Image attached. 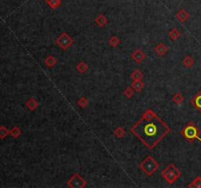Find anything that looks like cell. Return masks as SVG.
Instances as JSON below:
<instances>
[{
    "label": "cell",
    "mask_w": 201,
    "mask_h": 188,
    "mask_svg": "<svg viewBox=\"0 0 201 188\" xmlns=\"http://www.w3.org/2000/svg\"><path fill=\"white\" fill-rule=\"evenodd\" d=\"M130 131L146 148L152 150L171 132V127L152 109H147Z\"/></svg>",
    "instance_id": "cell-1"
},
{
    "label": "cell",
    "mask_w": 201,
    "mask_h": 188,
    "mask_svg": "<svg viewBox=\"0 0 201 188\" xmlns=\"http://www.w3.org/2000/svg\"><path fill=\"white\" fill-rule=\"evenodd\" d=\"M180 134L186 140H189V142H192L194 140H199L201 143V137H200L201 131L198 129V126L192 122H189L180 130Z\"/></svg>",
    "instance_id": "cell-2"
},
{
    "label": "cell",
    "mask_w": 201,
    "mask_h": 188,
    "mask_svg": "<svg viewBox=\"0 0 201 188\" xmlns=\"http://www.w3.org/2000/svg\"><path fill=\"white\" fill-rule=\"evenodd\" d=\"M161 176H162V177L167 181V183L171 185L174 182H176V181L180 177V176H182V172H180L174 164H169L162 171Z\"/></svg>",
    "instance_id": "cell-3"
},
{
    "label": "cell",
    "mask_w": 201,
    "mask_h": 188,
    "mask_svg": "<svg viewBox=\"0 0 201 188\" xmlns=\"http://www.w3.org/2000/svg\"><path fill=\"white\" fill-rule=\"evenodd\" d=\"M139 169L141 170L147 176H152L156 171L159 169V163L152 156H147L144 160L139 164Z\"/></svg>",
    "instance_id": "cell-4"
},
{
    "label": "cell",
    "mask_w": 201,
    "mask_h": 188,
    "mask_svg": "<svg viewBox=\"0 0 201 188\" xmlns=\"http://www.w3.org/2000/svg\"><path fill=\"white\" fill-rule=\"evenodd\" d=\"M55 42L61 49L67 50L74 44V39L67 32H62L61 35L56 38Z\"/></svg>",
    "instance_id": "cell-5"
},
{
    "label": "cell",
    "mask_w": 201,
    "mask_h": 188,
    "mask_svg": "<svg viewBox=\"0 0 201 188\" xmlns=\"http://www.w3.org/2000/svg\"><path fill=\"white\" fill-rule=\"evenodd\" d=\"M67 185L70 188H83L86 185V181L79 173H74L68 180Z\"/></svg>",
    "instance_id": "cell-6"
},
{
    "label": "cell",
    "mask_w": 201,
    "mask_h": 188,
    "mask_svg": "<svg viewBox=\"0 0 201 188\" xmlns=\"http://www.w3.org/2000/svg\"><path fill=\"white\" fill-rule=\"evenodd\" d=\"M190 104L194 109L201 112V90L197 91L190 100Z\"/></svg>",
    "instance_id": "cell-7"
},
{
    "label": "cell",
    "mask_w": 201,
    "mask_h": 188,
    "mask_svg": "<svg viewBox=\"0 0 201 188\" xmlns=\"http://www.w3.org/2000/svg\"><path fill=\"white\" fill-rule=\"evenodd\" d=\"M132 59L133 60V61H136V63H141L143 60L146 58V55H145V53L142 51V50H140V49H136L132 52Z\"/></svg>",
    "instance_id": "cell-8"
},
{
    "label": "cell",
    "mask_w": 201,
    "mask_h": 188,
    "mask_svg": "<svg viewBox=\"0 0 201 188\" xmlns=\"http://www.w3.org/2000/svg\"><path fill=\"white\" fill-rule=\"evenodd\" d=\"M169 51V47L164 43H158L155 47H154V52L156 53L158 56H164L166 55Z\"/></svg>",
    "instance_id": "cell-9"
},
{
    "label": "cell",
    "mask_w": 201,
    "mask_h": 188,
    "mask_svg": "<svg viewBox=\"0 0 201 188\" xmlns=\"http://www.w3.org/2000/svg\"><path fill=\"white\" fill-rule=\"evenodd\" d=\"M176 18L179 20V22L184 23L185 21H187L189 18V14L187 13L184 9H180L177 14H176Z\"/></svg>",
    "instance_id": "cell-10"
},
{
    "label": "cell",
    "mask_w": 201,
    "mask_h": 188,
    "mask_svg": "<svg viewBox=\"0 0 201 188\" xmlns=\"http://www.w3.org/2000/svg\"><path fill=\"white\" fill-rule=\"evenodd\" d=\"M94 23L99 26H104L108 24V20H107L106 16L103 14H99L95 19H94Z\"/></svg>",
    "instance_id": "cell-11"
},
{
    "label": "cell",
    "mask_w": 201,
    "mask_h": 188,
    "mask_svg": "<svg viewBox=\"0 0 201 188\" xmlns=\"http://www.w3.org/2000/svg\"><path fill=\"white\" fill-rule=\"evenodd\" d=\"M131 86L132 87V89L135 90L136 92H139V91H141L142 88L144 87V83L141 79H138V80H133V82H132Z\"/></svg>",
    "instance_id": "cell-12"
},
{
    "label": "cell",
    "mask_w": 201,
    "mask_h": 188,
    "mask_svg": "<svg viewBox=\"0 0 201 188\" xmlns=\"http://www.w3.org/2000/svg\"><path fill=\"white\" fill-rule=\"evenodd\" d=\"M44 64L48 67V68H53L57 64V59L53 55H48L44 60Z\"/></svg>",
    "instance_id": "cell-13"
},
{
    "label": "cell",
    "mask_w": 201,
    "mask_h": 188,
    "mask_svg": "<svg viewBox=\"0 0 201 188\" xmlns=\"http://www.w3.org/2000/svg\"><path fill=\"white\" fill-rule=\"evenodd\" d=\"M26 106L30 111H35L38 107V102L36 101L35 98H31V99L28 100V101H26Z\"/></svg>",
    "instance_id": "cell-14"
},
{
    "label": "cell",
    "mask_w": 201,
    "mask_h": 188,
    "mask_svg": "<svg viewBox=\"0 0 201 188\" xmlns=\"http://www.w3.org/2000/svg\"><path fill=\"white\" fill-rule=\"evenodd\" d=\"M183 65L184 68H191V67L194 65V60L190 55H186L184 59H183Z\"/></svg>",
    "instance_id": "cell-15"
},
{
    "label": "cell",
    "mask_w": 201,
    "mask_h": 188,
    "mask_svg": "<svg viewBox=\"0 0 201 188\" xmlns=\"http://www.w3.org/2000/svg\"><path fill=\"white\" fill-rule=\"evenodd\" d=\"M184 101V97L183 95V93H180V92H177L175 95L173 96V102L177 104V105H180V104H183Z\"/></svg>",
    "instance_id": "cell-16"
},
{
    "label": "cell",
    "mask_w": 201,
    "mask_h": 188,
    "mask_svg": "<svg viewBox=\"0 0 201 188\" xmlns=\"http://www.w3.org/2000/svg\"><path fill=\"white\" fill-rule=\"evenodd\" d=\"M45 3L53 10L59 8L61 6V0H45Z\"/></svg>",
    "instance_id": "cell-17"
},
{
    "label": "cell",
    "mask_w": 201,
    "mask_h": 188,
    "mask_svg": "<svg viewBox=\"0 0 201 188\" xmlns=\"http://www.w3.org/2000/svg\"><path fill=\"white\" fill-rule=\"evenodd\" d=\"M179 36H180V32H179V31L178 29H176V28L172 29V30L169 31V37H170L172 40H174V41H176V40H178Z\"/></svg>",
    "instance_id": "cell-18"
},
{
    "label": "cell",
    "mask_w": 201,
    "mask_h": 188,
    "mask_svg": "<svg viewBox=\"0 0 201 188\" xmlns=\"http://www.w3.org/2000/svg\"><path fill=\"white\" fill-rule=\"evenodd\" d=\"M131 78L133 80H138V79H142L143 78V73H141V71L138 69H135L132 71V73H131Z\"/></svg>",
    "instance_id": "cell-19"
},
{
    "label": "cell",
    "mask_w": 201,
    "mask_h": 188,
    "mask_svg": "<svg viewBox=\"0 0 201 188\" xmlns=\"http://www.w3.org/2000/svg\"><path fill=\"white\" fill-rule=\"evenodd\" d=\"M77 70H78L80 73H84L86 71L89 70V66H88V64H86L85 62L80 61V62H79L78 65H77Z\"/></svg>",
    "instance_id": "cell-20"
},
{
    "label": "cell",
    "mask_w": 201,
    "mask_h": 188,
    "mask_svg": "<svg viewBox=\"0 0 201 188\" xmlns=\"http://www.w3.org/2000/svg\"><path fill=\"white\" fill-rule=\"evenodd\" d=\"M187 186L189 188H201V176L195 177Z\"/></svg>",
    "instance_id": "cell-21"
},
{
    "label": "cell",
    "mask_w": 201,
    "mask_h": 188,
    "mask_svg": "<svg viewBox=\"0 0 201 188\" xmlns=\"http://www.w3.org/2000/svg\"><path fill=\"white\" fill-rule=\"evenodd\" d=\"M114 134H115L116 137H118V138H123L126 135V129L123 126H119L114 130Z\"/></svg>",
    "instance_id": "cell-22"
},
{
    "label": "cell",
    "mask_w": 201,
    "mask_h": 188,
    "mask_svg": "<svg viewBox=\"0 0 201 188\" xmlns=\"http://www.w3.org/2000/svg\"><path fill=\"white\" fill-rule=\"evenodd\" d=\"M108 43L112 46V47H117L120 43H121V40L118 36L116 35H113L109 38L108 40Z\"/></svg>",
    "instance_id": "cell-23"
},
{
    "label": "cell",
    "mask_w": 201,
    "mask_h": 188,
    "mask_svg": "<svg viewBox=\"0 0 201 188\" xmlns=\"http://www.w3.org/2000/svg\"><path fill=\"white\" fill-rule=\"evenodd\" d=\"M10 134L11 135L14 137V138H18V137H20V135L22 134V131H21V129H19L18 126H14L13 129L10 130Z\"/></svg>",
    "instance_id": "cell-24"
},
{
    "label": "cell",
    "mask_w": 201,
    "mask_h": 188,
    "mask_svg": "<svg viewBox=\"0 0 201 188\" xmlns=\"http://www.w3.org/2000/svg\"><path fill=\"white\" fill-rule=\"evenodd\" d=\"M10 133V131L6 129L5 126H0V139H4L7 137V135Z\"/></svg>",
    "instance_id": "cell-25"
},
{
    "label": "cell",
    "mask_w": 201,
    "mask_h": 188,
    "mask_svg": "<svg viewBox=\"0 0 201 188\" xmlns=\"http://www.w3.org/2000/svg\"><path fill=\"white\" fill-rule=\"evenodd\" d=\"M133 92H135V90L132 89V86H129V87H127V88L124 90L123 94L127 97V98H132V95H133Z\"/></svg>",
    "instance_id": "cell-26"
},
{
    "label": "cell",
    "mask_w": 201,
    "mask_h": 188,
    "mask_svg": "<svg viewBox=\"0 0 201 188\" xmlns=\"http://www.w3.org/2000/svg\"><path fill=\"white\" fill-rule=\"evenodd\" d=\"M78 105H79V107H82V108H85V107L89 105V100L86 99L84 96L80 97V98L79 99V101H78Z\"/></svg>",
    "instance_id": "cell-27"
}]
</instances>
